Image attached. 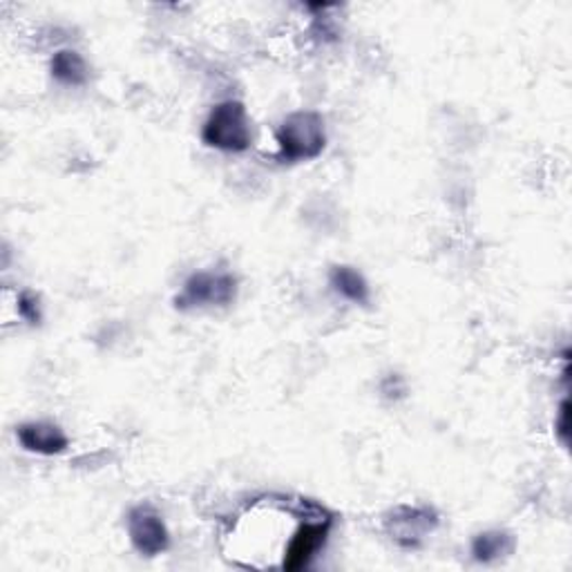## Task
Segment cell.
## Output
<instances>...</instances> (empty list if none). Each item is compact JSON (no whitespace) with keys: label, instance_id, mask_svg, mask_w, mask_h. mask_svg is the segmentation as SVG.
<instances>
[{"label":"cell","instance_id":"obj_1","mask_svg":"<svg viewBox=\"0 0 572 572\" xmlns=\"http://www.w3.org/2000/svg\"><path fill=\"white\" fill-rule=\"evenodd\" d=\"M278 160L284 164H300L318 160L327 148L325 117L316 110H297L276 130Z\"/></svg>","mask_w":572,"mask_h":572},{"label":"cell","instance_id":"obj_2","mask_svg":"<svg viewBox=\"0 0 572 572\" xmlns=\"http://www.w3.org/2000/svg\"><path fill=\"white\" fill-rule=\"evenodd\" d=\"M202 141L221 152H246L253 143L246 105L236 99L217 103L202 126Z\"/></svg>","mask_w":572,"mask_h":572},{"label":"cell","instance_id":"obj_3","mask_svg":"<svg viewBox=\"0 0 572 572\" xmlns=\"http://www.w3.org/2000/svg\"><path fill=\"white\" fill-rule=\"evenodd\" d=\"M238 297V278L228 271H198L175 297V309L193 312L204 307H228Z\"/></svg>","mask_w":572,"mask_h":572},{"label":"cell","instance_id":"obj_4","mask_svg":"<svg viewBox=\"0 0 572 572\" xmlns=\"http://www.w3.org/2000/svg\"><path fill=\"white\" fill-rule=\"evenodd\" d=\"M441 517L430 506H409L401 504L383 517V527L387 535L405 550L421 548L423 542L438 527Z\"/></svg>","mask_w":572,"mask_h":572},{"label":"cell","instance_id":"obj_5","mask_svg":"<svg viewBox=\"0 0 572 572\" xmlns=\"http://www.w3.org/2000/svg\"><path fill=\"white\" fill-rule=\"evenodd\" d=\"M333 527V514L322 519H307L293 532V537L287 544L284 557H282V570L284 572H300L307 570L312 561L318 557V552L325 548Z\"/></svg>","mask_w":572,"mask_h":572},{"label":"cell","instance_id":"obj_6","mask_svg":"<svg viewBox=\"0 0 572 572\" xmlns=\"http://www.w3.org/2000/svg\"><path fill=\"white\" fill-rule=\"evenodd\" d=\"M128 537L143 557H157L170 548V532L164 517L150 504L135 506L128 512Z\"/></svg>","mask_w":572,"mask_h":572},{"label":"cell","instance_id":"obj_7","mask_svg":"<svg viewBox=\"0 0 572 572\" xmlns=\"http://www.w3.org/2000/svg\"><path fill=\"white\" fill-rule=\"evenodd\" d=\"M16 438L23 449L41 456H56L69 447L67 434L50 421H31L16 428Z\"/></svg>","mask_w":572,"mask_h":572},{"label":"cell","instance_id":"obj_8","mask_svg":"<svg viewBox=\"0 0 572 572\" xmlns=\"http://www.w3.org/2000/svg\"><path fill=\"white\" fill-rule=\"evenodd\" d=\"M514 548H517V539H514L512 532H506V530L479 532V535L470 544L472 559L476 563H485V565L510 557L514 552Z\"/></svg>","mask_w":572,"mask_h":572},{"label":"cell","instance_id":"obj_9","mask_svg":"<svg viewBox=\"0 0 572 572\" xmlns=\"http://www.w3.org/2000/svg\"><path fill=\"white\" fill-rule=\"evenodd\" d=\"M52 79L67 88H84L90 79L86 59L76 50H59L50 61Z\"/></svg>","mask_w":572,"mask_h":572},{"label":"cell","instance_id":"obj_10","mask_svg":"<svg viewBox=\"0 0 572 572\" xmlns=\"http://www.w3.org/2000/svg\"><path fill=\"white\" fill-rule=\"evenodd\" d=\"M329 284L338 295H342L354 304H363V307H367L369 300H371L369 282L365 280V276L360 271L354 269V266H347V264L331 266Z\"/></svg>","mask_w":572,"mask_h":572},{"label":"cell","instance_id":"obj_11","mask_svg":"<svg viewBox=\"0 0 572 572\" xmlns=\"http://www.w3.org/2000/svg\"><path fill=\"white\" fill-rule=\"evenodd\" d=\"M16 312H18V316H21L25 322H29L31 327L41 325V320H43V314H41V300H38V295L31 293V291H21V293L16 295Z\"/></svg>","mask_w":572,"mask_h":572},{"label":"cell","instance_id":"obj_12","mask_svg":"<svg viewBox=\"0 0 572 572\" xmlns=\"http://www.w3.org/2000/svg\"><path fill=\"white\" fill-rule=\"evenodd\" d=\"M555 434L565 447L570 445V401L568 398H563L559 405L557 421H555Z\"/></svg>","mask_w":572,"mask_h":572},{"label":"cell","instance_id":"obj_13","mask_svg":"<svg viewBox=\"0 0 572 572\" xmlns=\"http://www.w3.org/2000/svg\"><path fill=\"white\" fill-rule=\"evenodd\" d=\"M380 392H383L385 398L390 401H398L405 396V383H403V378L398 373H390L385 380H383V385H380Z\"/></svg>","mask_w":572,"mask_h":572}]
</instances>
